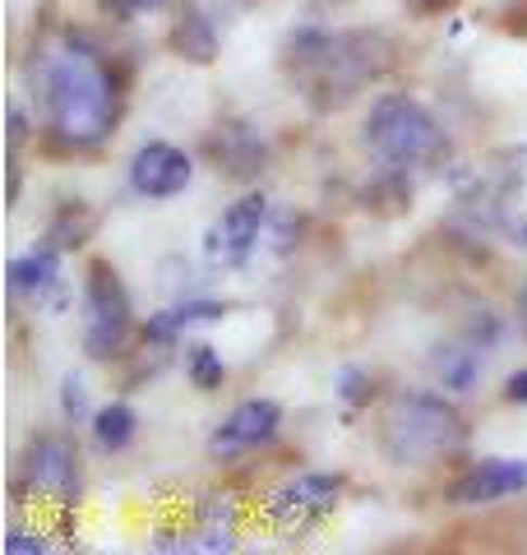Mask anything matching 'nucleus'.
<instances>
[{"instance_id": "7ed1b4c3", "label": "nucleus", "mask_w": 527, "mask_h": 555, "mask_svg": "<svg viewBox=\"0 0 527 555\" xmlns=\"http://www.w3.org/2000/svg\"><path fill=\"white\" fill-rule=\"evenodd\" d=\"M463 444V416L445 393L402 389L380 412V449L398 467H430Z\"/></svg>"}, {"instance_id": "f03ea898", "label": "nucleus", "mask_w": 527, "mask_h": 555, "mask_svg": "<svg viewBox=\"0 0 527 555\" xmlns=\"http://www.w3.org/2000/svg\"><path fill=\"white\" fill-rule=\"evenodd\" d=\"M394 47L380 33H329V28H301L287 38L283 61L292 79L301 83V93L314 107H343L347 98H357L365 83H375L389 69Z\"/></svg>"}, {"instance_id": "6ab92c4d", "label": "nucleus", "mask_w": 527, "mask_h": 555, "mask_svg": "<svg viewBox=\"0 0 527 555\" xmlns=\"http://www.w3.org/2000/svg\"><path fill=\"white\" fill-rule=\"evenodd\" d=\"M435 371H439V379H445V389L467 393L481 375V361H477V352H459V347H453V352H445L435 361Z\"/></svg>"}, {"instance_id": "ddd939ff", "label": "nucleus", "mask_w": 527, "mask_h": 555, "mask_svg": "<svg viewBox=\"0 0 527 555\" xmlns=\"http://www.w3.org/2000/svg\"><path fill=\"white\" fill-rule=\"evenodd\" d=\"M527 491V459H481L449 486L453 505H496Z\"/></svg>"}, {"instance_id": "9d476101", "label": "nucleus", "mask_w": 527, "mask_h": 555, "mask_svg": "<svg viewBox=\"0 0 527 555\" xmlns=\"http://www.w3.org/2000/svg\"><path fill=\"white\" fill-rule=\"evenodd\" d=\"M195 181V163L185 149L167 144V139H149L130 158V190L139 199H176Z\"/></svg>"}, {"instance_id": "f257e3e1", "label": "nucleus", "mask_w": 527, "mask_h": 555, "mask_svg": "<svg viewBox=\"0 0 527 555\" xmlns=\"http://www.w3.org/2000/svg\"><path fill=\"white\" fill-rule=\"evenodd\" d=\"M47 126L65 149H98L116 130L120 83L93 47L69 42L42 69Z\"/></svg>"}, {"instance_id": "aec40b11", "label": "nucleus", "mask_w": 527, "mask_h": 555, "mask_svg": "<svg viewBox=\"0 0 527 555\" xmlns=\"http://www.w3.org/2000/svg\"><path fill=\"white\" fill-rule=\"evenodd\" d=\"M371 375H365L361 366H343L338 371V398L347 408H361V403H371Z\"/></svg>"}, {"instance_id": "0eeeda50", "label": "nucleus", "mask_w": 527, "mask_h": 555, "mask_svg": "<svg viewBox=\"0 0 527 555\" xmlns=\"http://www.w3.org/2000/svg\"><path fill=\"white\" fill-rule=\"evenodd\" d=\"M343 481L329 473H296L264 495V524L283 537H306L338 509Z\"/></svg>"}, {"instance_id": "1a4fd4ad", "label": "nucleus", "mask_w": 527, "mask_h": 555, "mask_svg": "<svg viewBox=\"0 0 527 555\" xmlns=\"http://www.w3.org/2000/svg\"><path fill=\"white\" fill-rule=\"evenodd\" d=\"M255 0H181V20H176L171 42L190 61H214L222 33L232 28Z\"/></svg>"}, {"instance_id": "4468645a", "label": "nucleus", "mask_w": 527, "mask_h": 555, "mask_svg": "<svg viewBox=\"0 0 527 555\" xmlns=\"http://www.w3.org/2000/svg\"><path fill=\"white\" fill-rule=\"evenodd\" d=\"M241 532V514L232 495H204L195 505V528L185 532V551H232Z\"/></svg>"}, {"instance_id": "20e7f679", "label": "nucleus", "mask_w": 527, "mask_h": 555, "mask_svg": "<svg viewBox=\"0 0 527 555\" xmlns=\"http://www.w3.org/2000/svg\"><path fill=\"white\" fill-rule=\"evenodd\" d=\"M365 144L389 167H430L445 158L439 120L408 93H384L365 112Z\"/></svg>"}, {"instance_id": "a211bd4d", "label": "nucleus", "mask_w": 527, "mask_h": 555, "mask_svg": "<svg viewBox=\"0 0 527 555\" xmlns=\"http://www.w3.org/2000/svg\"><path fill=\"white\" fill-rule=\"evenodd\" d=\"M185 371H190V385H195V389H204V393L222 389V379H227L222 352H218V347H208V343L190 347V361H185Z\"/></svg>"}, {"instance_id": "f8f14e48", "label": "nucleus", "mask_w": 527, "mask_h": 555, "mask_svg": "<svg viewBox=\"0 0 527 555\" xmlns=\"http://www.w3.org/2000/svg\"><path fill=\"white\" fill-rule=\"evenodd\" d=\"M278 430H283V408L273 398H245L232 412L222 416V426L208 436V454L214 459H236L250 454V449L269 444Z\"/></svg>"}, {"instance_id": "f3484780", "label": "nucleus", "mask_w": 527, "mask_h": 555, "mask_svg": "<svg viewBox=\"0 0 527 555\" xmlns=\"http://www.w3.org/2000/svg\"><path fill=\"white\" fill-rule=\"evenodd\" d=\"M222 315H227V306H218V301H181V306L163 310L157 320H149V338L171 343L176 334H181V328L204 324V320H222Z\"/></svg>"}, {"instance_id": "5701e85b", "label": "nucleus", "mask_w": 527, "mask_h": 555, "mask_svg": "<svg viewBox=\"0 0 527 555\" xmlns=\"http://www.w3.org/2000/svg\"><path fill=\"white\" fill-rule=\"evenodd\" d=\"M504 403H527V371H514L504 379Z\"/></svg>"}, {"instance_id": "393cba45", "label": "nucleus", "mask_w": 527, "mask_h": 555, "mask_svg": "<svg viewBox=\"0 0 527 555\" xmlns=\"http://www.w3.org/2000/svg\"><path fill=\"white\" fill-rule=\"evenodd\" d=\"M514 315H518V328H523V338H527V283L518 287V301H514Z\"/></svg>"}, {"instance_id": "6e6552de", "label": "nucleus", "mask_w": 527, "mask_h": 555, "mask_svg": "<svg viewBox=\"0 0 527 555\" xmlns=\"http://www.w3.org/2000/svg\"><path fill=\"white\" fill-rule=\"evenodd\" d=\"M264 222H269V199L264 195H241L236 204H227L222 218H214V228H208V236H204L208 264L241 269L259 246Z\"/></svg>"}, {"instance_id": "2eb2a0df", "label": "nucleus", "mask_w": 527, "mask_h": 555, "mask_svg": "<svg viewBox=\"0 0 527 555\" xmlns=\"http://www.w3.org/2000/svg\"><path fill=\"white\" fill-rule=\"evenodd\" d=\"M10 292L28 306H47L51 292H61V246H33L10 264Z\"/></svg>"}, {"instance_id": "dca6fc26", "label": "nucleus", "mask_w": 527, "mask_h": 555, "mask_svg": "<svg viewBox=\"0 0 527 555\" xmlns=\"http://www.w3.org/2000/svg\"><path fill=\"white\" fill-rule=\"evenodd\" d=\"M139 436V416L130 403H107L93 412V440L102 454H126Z\"/></svg>"}, {"instance_id": "b1692460", "label": "nucleus", "mask_w": 527, "mask_h": 555, "mask_svg": "<svg viewBox=\"0 0 527 555\" xmlns=\"http://www.w3.org/2000/svg\"><path fill=\"white\" fill-rule=\"evenodd\" d=\"M412 14H445V10H453L459 0H402Z\"/></svg>"}, {"instance_id": "39448f33", "label": "nucleus", "mask_w": 527, "mask_h": 555, "mask_svg": "<svg viewBox=\"0 0 527 555\" xmlns=\"http://www.w3.org/2000/svg\"><path fill=\"white\" fill-rule=\"evenodd\" d=\"M24 505H51V509H69L79 505L83 491V467H79V449L61 430H42L24 444L20 459V481H14Z\"/></svg>"}, {"instance_id": "9b49d317", "label": "nucleus", "mask_w": 527, "mask_h": 555, "mask_svg": "<svg viewBox=\"0 0 527 555\" xmlns=\"http://www.w3.org/2000/svg\"><path fill=\"white\" fill-rule=\"evenodd\" d=\"M490 222L509 246L527 250V149H509L486 190Z\"/></svg>"}, {"instance_id": "4be33fe9", "label": "nucleus", "mask_w": 527, "mask_h": 555, "mask_svg": "<svg viewBox=\"0 0 527 555\" xmlns=\"http://www.w3.org/2000/svg\"><path fill=\"white\" fill-rule=\"evenodd\" d=\"M61 389H65V393H61V408H65V416H69V422H79V416H83V408H88L83 385H79L75 375H65V385H61Z\"/></svg>"}, {"instance_id": "423d86ee", "label": "nucleus", "mask_w": 527, "mask_h": 555, "mask_svg": "<svg viewBox=\"0 0 527 555\" xmlns=\"http://www.w3.org/2000/svg\"><path fill=\"white\" fill-rule=\"evenodd\" d=\"M130 334H134V310H130V297L120 287L116 269L93 264L83 283V357L112 361L126 352Z\"/></svg>"}, {"instance_id": "412c9836", "label": "nucleus", "mask_w": 527, "mask_h": 555, "mask_svg": "<svg viewBox=\"0 0 527 555\" xmlns=\"http://www.w3.org/2000/svg\"><path fill=\"white\" fill-rule=\"evenodd\" d=\"M5 551H10V555H42V551H51V542H47V532H38V528L10 524V532H5Z\"/></svg>"}]
</instances>
